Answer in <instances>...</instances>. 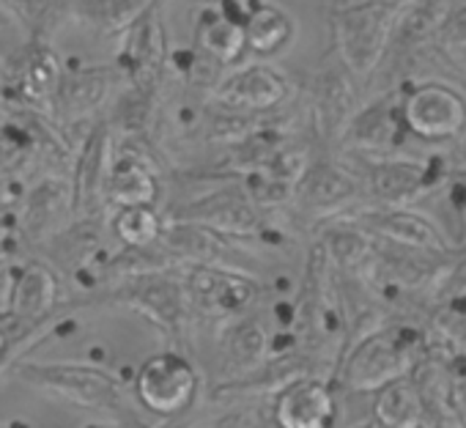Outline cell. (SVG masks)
<instances>
[{
    "label": "cell",
    "mask_w": 466,
    "mask_h": 428,
    "mask_svg": "<svg viewBox=\"0 0 466 428\" xmlns=\"http://www.w3.org/2000/svg\"><path fill=\"white\" fill-rule=\"evenodd\" d=\"M69 168L72 146L50 118L0 102V187L9 203H15L34 178L45 173L69 176Z\"/></svg>",
    "instance_id": "obj_1"
},
{
    "label": "cell",
    "mask_w": 466,
    "mask_h": 428,
    "mask_svg": "<svg viewBox=\"0 0 466 428\" xmlns=\"http://www.w3.org/2000/svg\"><path fill=\"white\" fill-rule=\"evenodd\" d=\"M15 376L25 387L47 398L75 403L80 409H91L113 420H132V398L127 395L124 384L96 365L23 360L15 365Z\"/></svg>",
    "instance_id": "obj_2"
},
{
    "label": "cell",
    "mask_w": 466,
    "mask_h": 428,
    "mask_svg": "<svg viewBox=\"0 0 466 428\" xmlns=\"http://www.w3.org/2000/svg\"><path fill=\"white\" fill-rule=\"evenodd\" d=\"M167 223H192L233 239H261L269 229L267 214L248 198L239 178H219L211 187L173 200L162 209Z\"/></svg>",
    "instance_id": "obj_3"
},
{
    "label": "cell",
    "mask_w": 466,
    "mask_h": 428,
    "mask_svg": "<svg viewBox=\"0 0 466 428\" xmlns=\"http://www.w3.org/2000/svg\"><path fill=\"white\" fill-rule=\"evenodd\" d=\"M403 6L398 4H354L332 9L335 58L354 80H368L384 56Z\"/></svg>",
    "instance_id": "obj_4"
},
{
    "label": "cell",
    "mask_w": 466,
    "mask_h": 428,
    "mask_svg": "<svg viewBox=\"0 0 466 428\" xmlns=\"http://www.w3.org/2000/svg\"><path fill=\"white\" fill-rule=\"evenodd\" d=\"M420 354V335L409 330L379 327L357 338L346 352H340L338 373L351 392H376L384 384L403 379L414 371Z\"/></svg>",
    "instance_id": "obj_5"
},
{
    "label": "cell",
    "mask_w": 466,
    "mask_h": 428,
    "mask_svg": "<svg viewBox=\"0 0 466 428\" xmlns=\"http://www.w3.org/2000/svg\"><path fill=\"white\" fill-rule=\"evenodd\" d=\"M83 308L88 305H121L140 316H146L151 324H157L165 335L181 338L189 321V305L184 294V283L178 270L167 272H148L135 275L127 280H118L113 286H105L94 294L80 297Z\"/></svg>",
    "instance_id": "obj_6"
},
{
    "label": "cell",
    "mask_w": 466,
    "mask_h": 428,
    "mask_svg": "<svg viewBox=\"0 0 466 428\" xmlns=\"http://www.w3.org/2000/svg\"><path fill=\"white\" fill-rule=\"evenodd\" d=\"M124 77L116 72L113 64L107 66H64L61 86L56 94L53 116L50 121L56 129L66 138V143L77 146V140L96 124L99 118L107 116L113 99L124 88Z\"/></svg>",
    "instance_id": "obj_7"
},
{
    "label": "cell",
    "mask_w": 466,
    "mask_h": 428,
    "mask_svg": "<svg viewBox=\"0 0 466 428\" xmlns=\"http://www.w3.org/2000/svg\"><path fill=\"white\" fill-rule=\"evenodd\" d=\"M189 316L203 321L230 324L248 316L261 300V280L228 267H181L178 270Z\"/></svg>",
    "instance_id": "obj_8"
},
{
    "label": "cell",
    "mask_w": 466,
    "mask_h": 428,
    "mask_svg": "<svg viewBox=\"0 0 466 428\" xmlns=\"http://www.w3.org/2000/svg\"><path fill=\"white\" fill-rule=\"evenodd\" d=\"M200 395V371L178 349L151 354L135 373V398L151 414L170 420L187 414Z\"/></svg>",
    "instance_id": "obj_9"
},
{
    "label": "cell",
    "mask_w": 466,
    "mask_h": 428,
    "mask_svg": "<svg viewBox=\"0 0 466 428\" xmlns=\"http://www.w3.org/2000/svg\"><path fill=\"white\" fill-rule=\"evenodd\" d=\"M80 308L77 300L61 305V280L53 264L39 259H25L15 264L12 275V291H9V311L4 319V327L9 335L25 330H39L45 324H53L64 319L66 311Z\"/></svg>",
    "instance_id": "obj_10"
},
{
    "label": "cell",
    "mask_w": 466,
    "mask_h": 428,
    "mask_svg": "<svg viewBox=\"0 0 466 428\" xmlns=\"http://www.w3.org/2000/svg\"><path fill=\"white\" fill-rule=\"evenodd\" d=\"M15 206L20 248L42 250L75 220L72 181L64 173H45L23 189Z\"/></svg>",
    "instance_id": "obj_11"
},
{
    "label": "cell",
    "mask_w": 466,
    "mask_h": 428,
    "mask_svg": "<svg viewBox=\"0 0 466 428\" xmlns=\"http://www.w3.org/2000/svg\"><path fill=\"white\" fill-rule=\"evenodd\" d=\"M289 97H291V83L280 69L269 64H248V66L225 69L206 99L228 110L269 116V113H280Z\"/></svg>",
    "instance_id": "obj_12"
},
{
    "label": "cell",
    "mask_w": 466,
    "mask_h": 428,
    "mask_svg": "<svg viewBox=\"0 0 466 428\" xmlns=\"http://www.w3.org/2000/svg\"><path fill=\"white\" fill-rule=\"evenodd\" d=\"M61 75H64V61L58 58L53 42L25 39L15 66H9L6 102L50 118L61 86Z\"/></svg>",
    "instance_id": "obj_13"
},
{
    "label": "cell",
    "mask_w": 466,
    "mask_h": 428,
    "mask_svg": "<svg viewBox=\"0 0 466 428\" xmlns=\"http://www.w3.org/2000/svg\"><path fill=\"white\" fill-rule=\"evenodd\" d=\"M116 154V140L105 118L91 124V129L77 140L72 151V195H75V218H99L107 214L105 206V181Z\"/></svg>",
    "instance_id": "obj_14"
},
{
    "label": "cell",
    "mask_w": 466,
    "mask_h": 428,
    "mask_svg": "<svg viewBox=\"0 0 466 428\" xmlns=\"http://www.w3.org/2000/svg\"><path fill=\"white\" fill-rule=\"evenodd\" d=\"M162 4L148 9L137 23L116 36L113 66L124 83H151L165 77L167 64V34L162 20Z\"/></svg>",
    "instance_id": "obj_15"
},
{
    "label": "cell",
    "mask_w": 466,
    "mask_h": 428,
    "mask_svg": "<svg viewBox=\"0 0 466 428\" xmlns=\"http://www.w3.org/2000/svg\"><path fill=\"white\" fill-rule=\"evenodd\" d=\"M159 200H162V176L148 146L116 143V154L105 181L107 211L124 206H159Z\"/></svg>",
    "instance_id": "obj_16"
},
{
    "label": "cell",
    "mask_w": 466,
    "mask_h": 428,
    "mask_svg": "<svg viewBox=\"0 0 466 428\" xmlns=\"http://www.w3.org/2000/svg\"><path fill=\"white\" fill-rule=\"evenodd\" d=\"M360 195L362 181L357 173L329 159H313L299 178L291 203L310 220H332L340 218V211L349 209Z\"/></svg>",
    "instance_id": "obj_17"
},
{
    "label": "cell",
    "mask_w": 466,
    "mask_h": 428,
    "mask_svg": "<svg viewBox=\"0 0 466 428\" xmlns=\"http://www.w3.org/2000/svg\"><path fill=\"white\" fill-rule=\"evenodd\" d=\"M403 127L425 140H447L466 127V102L441 83H422L400 102Z\"/></svg>",
    "instance_id": "obj_18"
},
{
    "label": "cell",
    "mask_w": 466,
    "mask_h": 428,
    "mask_svg": "<svg viewBox=\"0 0 466 428\" xmlns=\"http://www.w3.org/2000/svg\"><path fill=\"white\" fill-rule=\"evenodd\" d=\"M354 113H357L354 77L343 69L338 58L321 64L310 86V121L319 140L332 146L340 143Z\"/></svg>",
    "instance_id": "obj_19"
},
{
    "label": "cell",
    "mask_w": 466,
    "mask_h": 428,
    "mask_svg": "<svg viewBox=\"0 0 466 428\" xmlns=\"http://www.w3.org/2000/svg\"><path fill=\"white\" fill-rule=\"evenodd\" d=\"M349 220L354 226H360L370 239H381V242L398 245L403 250H417V253H444L447 250V242L439 234V229L431 220H425L422 214H417L406 206L362 209Z\"/></svg>",
    "instance_id": "obj_20"
},
{
    "label": "cell",
    "mask_w": 466,
    "mask_h": 428,
    "mask_svg": "<svg viewBox=\"0 0 466 428\" xmlns=\"http://www.w3.org/2000/svg\"><path fill=\"white\" fill-rule=\"evenodd\" d=\"M192 47L222 69L239 66V61L248 53L245 28H242V0L206 4L195 15Z\"/></svg>",
    "instance_id": "obj_21"
},
{
    "label": "cell",
    "mask_w": 466,
    "mask_h": 428,
    "mask_svg": "<svg viewBox=\"0 0 466 428\" xmlns=\"http://www.w3.org/2000/svg\"><path fill=\"white\" fill-rule=\"evenodd\" d=\"M272 417L278 428H332L338 401L329 379L302 376L275 395Z\"/></svg>",
    "instance_id": "obj_22"
},
{
    "label": "cell",
    "mask_w": 466,
    "mask_h": 428,
    "mask_svg": "<svg viewBox=\"0 0 466 428\" xmlns=\"http://www.w3.org/2000/svg\"><path fill=\"white\" fill-rule=\"evenodd\" d=\"M316 360L297 349L289 354H275L267 362H261L258 368L222 379L214 387V398H261V395H278L280 390H286L291 382L302 379V376H316Z\"/></svg>",
    "instance_id": "obj_23"
},
{
    "label": "cell",
    "mask_w": 466,
    "mask_h": 428,
    "mask_svg": "<svg viewBox=\"0 0 466 428\" xmlns=\"http://www.w3.org/2000/svg\"><path fill=\"white\" fill-rule=\"evenodd\" d=\"M428 176L431 168L417 159H376L360 181L379 206H406L428 187Z\"/></svg>",
    "instance_id": "obj_24"
},
{
    "label": "cell",
    "mask_w": 466,
    "mask_h": 428,
    "mask_svg": "<svg viewBox=\"0 0 466 428\" xmlns=\"http://www.w3.org/2000/svg\"><path fill=\"white\" fill-rule=\"evenodd\" d=\"M272 357V330L250 311L248 316L222 327V365L228 379L248 373Z\"/></svg>",
    "instance_id": "obj_25"
},
{
    "label": "cell",
    "mask_w": 466,
    "mask_h": 428,
    "mask_svg": "<svg viewBox=\"0 0 466 428\" xmlns=\"http://www.w3.org/2000/svg\"><path fill=\"white\" fill-rule=\"evenodd\" d=\"M242 28L248 53L261 58L283 53L297 34L294 17L272 0H242Z\"/></svg>",
    "instance_id": "obj_26"
},
{
    "label": "cell",
    "mask_w": 466,
    "mask_h": 428,
    "mask_svg": "<svg viewBox=\"0 0 466 428\" xmlns=\"http://www.w3.org/2000/svg\"><path fill=\"white\" fill-rule=\"evenodd\" d=\"M400 102L395 99H379L368 105L365 110H357L354 118L349 121L340 146L354 148L360 154H373V151H387L390 146L398 143L400 138Z\"/></svg>",
    "instance_id": "obj_27"
},
{
    "label": "cell",
    "mask_w": 466,
    "mask_h": 428,
    "mask_svg": "<svg viewBox=\"0 0 466 428\" xmlns=\"http://www.w3.org/2000/svg\"><path fill=\"white\" fill-rule=\"evenodd\" d=\"M0 12L23 28L25 39L53 42L61 25L75 20V0H0Z\"/></svg>",
    "instance_id": "obj_28"
},
{
    "label": "cell",
    "mask_w": 466,
    "mask_h": 428,
    "mask_svg": "<svg viewBox=\"0 0 466 428\" xmlns=\"http://www.w3.org/2000/svg\"><path fill=\"white\" fill-rule=\"evenodd\" d=\"M373 414H376V423L387 428H420L422 414H425L420 384L409 376L384 384L381 390H376Z\"/></svg>",
    "instance_id": "obj_29"
},
{
    "label": "cell",
    "mask_w": 466,
    "mask_h": 428,
    "mask_svg": "<svg viewBox=\"0 0 466 428\" xmlns=\"http://www.w3.org/2000/svg\"><path fill=\"white\" fill-rule=\"evenodd\" d=\"M162 0H75V20L99 36H118Z\"/></svg>",
    "instance_id": "obj_30"
},
{
    "label": "cell",
    "mask_w": 466,
    "mask_h": 428,
    "mask_svg": "<svg viewBox=\"0 0 466 428\" xmlns=\"http://www.w3.org/2000/svg\"><path fill=\"white\" fill-rule=\"evenodd\" d=\"M107 226L121 248H151L165 234V214L159 206H124L110 209Z\"/></svg>",
    "instance_id": "obj_31"
},
{
    "label": "cell",
    "mask_w": 466,
    "mask_h": 428,
    "mask_svg": "<svg viewBox=\"0 0 466 428\" xmlns=\"http://www.w3.org/2000/svg\"><path fill=\"white\" fill-rule=\"evenodd\" d=\"M439 31H441V45L450 50V56L463 58L466 56V6L458 12H450Z\"/></svg>",
    "instance_id": "obj_32"
},
{
    "label": "cell",
    "mask_w": 466,
    "mask_h": 428,
    "mask_svg": "<svg viewBox=\"0 0 466 428\" xmlns=\"http://www.w3.org/2000/svg\"><path fill=\"white\" fill-rule=\"evenodd\" d=\"M242 425H245V412H230V414L206 417L198 428H242Z\"/></svg>",
    "instance_id": "obj_33"
},
{
    "label": "cell",
    "mask_w": 466,
    "mask_h": 428,
    "mask_svg": "<svg viewBox=\"0 0 466 428\" xmlns=\"http://www.w3.org/2000/svg\"><path fill=\"white\" fill-rule=\"evenodd\" d=\"M80 428H148V425H140L137 420H94V423H86Z\"/></svg>",
    "instance_id": "obj_34"
},
{
    "label": "cell",
    "mask_w": 466,
    "mask_h": 428,
    "mask_svg": "<svg viewBox=\"0 0 466 428\" xmlns=\"http://www.w3.org/2000/svg\"><path fill=\"white\" fill-rule=\"evenodd\" d=\"M354 4H398V6H406V4H411V0H332V9L354 6Z\"/></svg>",
    "instance_id": "obj_35"
},
{
    "label": "cell",
    "mask_w": 466,
    "mask_h": 428,
    "mask_svg": "<svg viewBox=\"0 0 466 428\" xmlns=\"http://www.w3.org/2000/svg\"><path fill=\"white\" fill-rule=\"evenodd\" d=\"M6 94H9V66L0 64V102H6Z\"/></svg>",
    "instance_id": "obj_36"
},
{
    "label": "cell",
    "mask_w": 466,
    "mask_h": 428,
    "mask_svg": "<svg viewBox=\"0 0 466 428\" xmlns=\"http://www.w3.org/2000/svg\"><path fill=\"white\" fill-rule=\"evenodd\" d=\"M6 352H9V332H6L4 321H0V365L6 360Z\"/></svg>",
    "instance_id": "obj_37"
},
{
    "label": "cell",
    "mask_w": 466,
    "mask_h": 428,
    "mask_svg": "<svg viewBox=\"0 0 466 428\" xmlns=\"http://www.w3.org/2000/svg\"><path fill=\"white\" fill-rule=\"evenodd\" d=\"M0 428H36V425L28 423V420H23V417H12L6 423H0Z\"/></svg>",
    "instance_id": "obj_38"
},
{
    "label": "cell",
    "mask_w": 466,
    "mask_h": 428,
    "mask_svg": "<svg viewBox=\"0 0 466 428\" xmlns=\"http://www.w3.org/2000/svg\"><path fill=\"white\" fill-rule=\"evenodd\" d=\"M357 428H387V425H381V423H365V425H357Z\"/></svg>",
    "instance_id": "obj_39"
},
{
    "label": "cell",
    "mask_w": 466,
    "mask_h": 428,
    "mask_svg": "<svg viewBox=\"0 0 466 428\" xmlns=\"http://www.w3.org/2000/svg\"><path fill=\"white\" fill-rule=\"evenodd\" d=\"M198 4H203V6H206V4H222V0H198Z\"/></svg>",
    "instance_id": "obj_40"
},
{
    "label": "cell",
    "mask_w": 466,
    "mask_h": 428,
    "mask_svg": "<svg viewBox=\"0 0 466 428\" xmlns=\"http://www.w3.org/2000/svg\"><path fill=\"white\" fill-rule=\"evenodd\" d=\"M4 203H9V200L4 198V187H0V206H4Z\"/></svg>",
    "instance_id": "obj_41"
},
{
    "label": "cell",
    "mask_w": 466,
    "mask_h": 428,
    "mask_svg": "<svg viewBox=\"0 0 466 428\" xmlns=\"http://www.w3.org/2000/svg\"><path fill=\"white\" fill-rule=\"evenodd\" d=\"M463 132H466V127H463Z\"/></svg>",
    "instance_id": "obj_42"
}]
</instances>
